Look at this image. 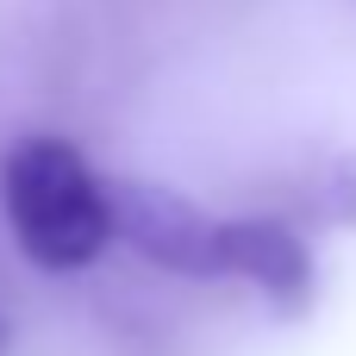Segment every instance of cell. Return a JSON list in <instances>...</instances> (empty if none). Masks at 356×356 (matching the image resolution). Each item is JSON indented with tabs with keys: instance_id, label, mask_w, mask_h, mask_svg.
<instances>
[{
	"instance_id": "obj_1",
	"label": "cell",
	"mask_w": 356,
	"mask_h": 356,
	"mask_svg": "<svg viewBox=\"0 0 356 356\" xmlns=\"http://www.w3.org/2000/svg\"><path fill=\"white\" fill-rule=\"evenodd\" d=\"M0 219L19 257L44 275H81L119 238L113 181L56 131H25L0 150Z\"/></svg>"
},
{
	"instance_id": "obj_2",
	"label": "cell",
	"mask_w": 356,
	"mask_h": 356,
	"mask_svg": "<svg viewBox=\"0 0 356 356\" xmlns=\"http://www.w3.org/2000/svg\"><path fill=\"white\" fill-rule=\"evenodd\" d=\"M113 225L163 275H188V282L225 275V219L163 181H113Z\"/></svg>"
},
{
	"instance_id": "obj_3",
	"label": "cell",
	"mask_w": 356,
	"mask_h": 356,
	"mask_svg": "<svg viewBox=\"0 0 356 356\" xmlns=\"http://www.w3.org/2000/svg\"><path fill=\"white\" fill-rule=\"evenodd\" d=\"M225 275L257 288L282 319H300L313 307V288H319L313 244L300 238V225H288L275 213L225 219Z\"/></svg>"
},
{
	"instance_id": "obj_4",
	"label": "cell",
	"mask_w": 356,
	"mask_h": 356,
	"mask_svg": "<svg viewBox=\"0 0 356 356\" xmlns=\"http://www.w3.org/2000/svg\"><path fill=\"white\" fill-rule=\"evenodd\" d=\"M313 213H319L325 225H338V232L356 225V150L332 156V169H325L319 188H313Z\"/></svg>"
},
{
	"instance_id": "obj_5",
	"label": "cell",
	"mask_w": 356,
	"mask_h": 356,
	"mask_svg": "<svg viewBox=\"0 0 356 356\" xmlns=\"http://www.w3.org/2000/svg\"><path fill=\"white\" fill-rule=\"evenodd\" d=\"M0 344H6V325H0Z\"/></svg>"
}]
</instances>
